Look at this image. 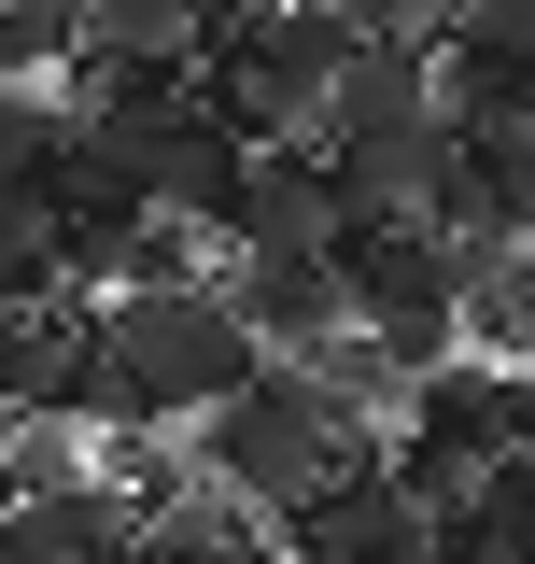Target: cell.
Listing matches in <instances>:
<instances>
[{
    "label": "cell",
    "instance_id": "cell-2",
    "mask_svg": "<svg viewBox=\"0 0 535 564\" xmlns=\"http://www.w3.org/2000/svg\"><path fill=\"white\" fill-rule=\"evenodd\" d=\"M184 437H198V452H184V480H198L211 508H240L254 536L296 508V494H325L352 452H381V437H352V423H338L325 395L296 381V367H254V381H240L226 410H198Z\"/></svg>",
    "mask_w": 535,
    "mask_h": 564
},
{
    "label": "cell",
    "instance_id": "cell-1",
    "mask_svg": "<svg viewBox=\"0 0 535 564\" xmlns=\"http://www.w3.org/2000/svg\"><path fill=\"white\" fill-rule=\"evenodd\" d=\"M85 367H99V423L128 437H184L198 410H226L254 381V339L226 325L211 282H170V296H85Z\"/></svg>",
    "mask_w": 535,
    "mask_h": 564
},
{
    "label": "cell",
    "instance_id": "cell-3",
    "mask_svg": "<svg viewBox=\"0 0 535 564\" xmlns=\"http://www.w3.org/2000/svg\"><path fill=\"white\" fill-rule=\"evenodd\" d=\"M211 57H226L211 128L240 141V155H282V141L325 128V85H338V57H352V29H338L325 0H226Z\"/></svg>",
    "mask_w": 535,
    "mask_h": 564
},
{
    "label": "cell",
    "instance_id": "cell-4",
    "mask_svg": "<svg viewBox=\"0 0 535 564\" xmlns=\"http://www.w3.org/2000/svg\"><path fill=\"white\" fill-rule=\"evenodd\" d=\"M338 240H352V198H338V170L310 155V141H282V155H240L226 254H254V269H325Z\"/></svg>",
    "mask_w": 535,
    "mask_h": 564
},
{
    "label": "cell",
    "instance_id": "cell-6",
    "mask_svg": "<svg viewBox=\"0 0 535 564\" xmlns=\"http://www.w3.org/2000/svg\"><path fill=\"white\" fill-rule=\"evenodd\" d=\"M85 43V0H0V85H57Z\"/></svg>",
    "mask_w": 535,
    "mask_h": 564
},
{
    "label": "cell",
    "instance_id": "cell-5",
    "mask_svg": "<svg viewBox=\"0 0 535 564\" xmlns=\"http://www.w3.org/2000/svg\"><path fill=\"white\" fill-rule=\"evenodd\" d=\"M0 564H128V508H113L99 480L0 494Z\"/></svg>",
    "mask_w": 535,
    "mask_h": 564
}]
</instances>
